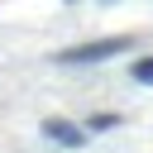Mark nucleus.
<instances>
[{
	"instance_id": "nucleus-2",
	"label": "nucleus",
	"mask_w": 153,
	"mask_h": 153,
	"mask_svg": "<svg viewBox=\"0 0 153 153\" xmlns=\"http://www.w3.org/2000/svg\"><path fill=\"white\" fill-rule=\"evenodd\" d=\"M43 139H53V143H62V148H81V143H86V129L48 115V120H43Z\"/></svg>"
},
{
	"instance_id": "nucleus-3",
	"label": "nucleus",
	"mask_w": 153,
	"mask_h": 153,
	"mask_svg": "<svg viewBox=\"0 0 153 153\" xmlns=\"http://www.w3.org/2000/svg\"><path fill=\"white\" fill-rule=\"evenodd\" d=\"M129 76H134V81H143V86H153V57H139V62L129 67Z\"/></svg>"
},
{
	"instance_id": "nucleus-1",
	"label": "nucleus",
	"mask_w": 153,
	"mask_h": 153,
	"mask_svg": "<svg viewBox=\"0 0 153 153\" xmlns=\"http://www.w3.org/2000/svg\"><path fill=\"white\" fill-rule=\"evenodd\" d=\"M129 48H134V38L115 33V38H96V43H76V48H62V53H57V62H62V67H91V62L120 57V53H129Z\"/></svg>"
},
{
	"instance_id": "nucleus-4",
	"label": "nucleus",
	"mask_w": 153,
	"mask_h": 153,
	"mask_svg": "<svg viewBox=\"0 0 153 153\" xmlns=\"http://www.w3.org/2000/svg\"><path fill=\"white\" fill-rule=\"evenodd\" d=\"M115 124H120V115H91V124H86V129L105 134V129H115Z\"/></svg>"
}]
</instances>
